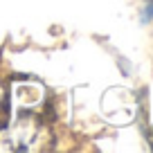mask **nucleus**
<instances>
[{"label":"nucleus","mask_w":153,"mask_h":153,"mask_svg":"<svg viewBox=\"0 0 153 153\" xmlns=\"http://www.w3.org/2000/svg\"><path fill=\"white\" fill-rule=\"evenodd\" d=\"M142 20L144 23H149V20L153 18V0H142Z\"/></svg>","instance_id":"obj_1"}]
</instances>
